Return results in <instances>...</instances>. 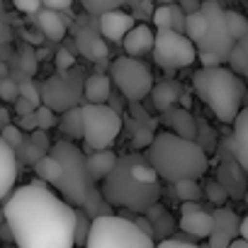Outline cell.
<instances>
[{
	"label": "cell",
	"instance_id": "6da1fadb",
	"mask_svg": "<svg viewBox=\"0 0 248 248\" xmlns=\"http://www.w3.org/2000/svg\"><path fill=\"white\" fill-rule=\"evenodd\" d=\"M3 217L17 248H73V209L39 180L10 192Z\"/></svg>",
	"mask_w": 248,
	"mask_h": 248
},
{
	"label": "cell",
	"instance_id": "7a4b0ae2",
	"mask_svg": "<svg viewBox=\"0 0 248 248\" xmlns=\"http://www.w3.org/2000/svg\"><path fill=\"white\" fill-rule=\"evenodd\" d=\"M161 180L146 163L144 154L117 156V163L100 183V195L109 207H119L129 214H144L161 202Z\"/></svg>",
	"mask_w": 248,
	"mask_h": 248
},
{
	"label": "cell",
	"instance_id": "3957f363",
	"mask_svg": "<svg viewBox=\"0 0 248 248\" xmlns=\"http://www.w3.org/2000/svg\"><path fill=\"white\" fill-rule=\"evenodd\" d=\"M144 158L154 168L158 180L163 178L168 185H175L180 180H197L209 168V158L200 151L195 141L178 139L168 132L154 137L151 146L144 151Z\"/></svg>",
	"mask_w": 248,
	"mask_h": 248
},
{
	"label": "cell",
	"instance_id": "277c9868",
	"mask_svg": "<svg viewBox=\"0 0 248 248\" xmlns=\"http://www.w3.org/2000/svg\"><path fill=\"white\" fill-rule=\"evenodd\" d=\"M192 88L197 97L214 112V117H219L226 124H231L236 114L243 109V80L224 66L200 68L192 76Z\"/></svg>",
	"mask_w": 248,
	"mask_h": 248
},
{
	"label": "cell",
	"instance_id": "5b68a950",
	"mask_svg": "<svg viewBox=\"0 0 248 248\" xmlns=\"http://www.w3.org/2000/svg\"><path fill=\"white\" fill-rule=\"evenodd\" d=\"M51 158H56V163L61 166V178L54 185L59 190V195H63V202L71 209H80L88 190L97 183L90 180L88 170H85V154L73 144V141H56L51 154Z\"/></svg>",
	"mask_w": 248,
	"mask_h": 248
},
{
	"label": "cell",
	"instance_id": "8992f818",
	"mask_svg": "<svg viewBox=\"0 0 248 248\" xmlns=\"http://www.w3.org/2000/svg\"><path fill=\"white\" fill-rule=\"evenodd\" d=\"M83 248H156V243L144 236L132 221L112 214L90 221Z\"/></svg>",
	"mask_w": 248,
	"mask_h": 248
},
{
	"label": "cell",
	"instance_id": "52a82bcc",
	"mask_svg": "<svg viewBox=\"0 0 248 248\" xmlns=\"http://www.w3.org/2000/svg\"><path fill=\"white\" fill-rule=\"evenodd\" d=\"M83 141L90 151H107L122 132V114L112 112L107 105H83Z\"/></svg>",
	"mask_w": 248,
	"mask_h": 248
},
{
	"label": "cell",
	"instance_id": "ba28073f",
	"mask_svg": "<svg viewBox=\"0 0 248 248\" xmlns=\"http://www.w3.org/2000/svg\"><path fill=\"white\" fill-rule=\"evenodd\" d=\"M85 71L80 66H73L66 73H54L39 85V100L44 107H49L54 114L66 112L71 107H80L78 102L83 100V83H85Z\"/></svg>",
	"mask_w": 248,
	"mask_h": 248
},
{
	"label": "cell",
	"instance_id": "9c48e42d",
	"mask_svg": "<svg viewBox=\"0 0 248 248\" xmlns=\"http://www.w3.org/2000/svg\"><path fill=\"white\" fill-rule=\"evenodd\" d=\"M109 80H114L122 97H127L129 102H141L154 88V73L146 68V63L127 56L109 61Z\"/></svg>",
	"mask_w": 248,
	"mask_h": 248
},
{
	"label": "cell",
	"instance_id": "30bf717a",
	"mask_svg": "<svg viewBox=\"0 0 248 248\" xmlns=\"http://www.w3.org/2000/svg\"><path fill=\"white\" fill-rule=\"evenodd\" d=\"M154 61L166 68V71H178V68H187L192 61H197V49L195 44L185 37L178 34L173 30H156L154 32Z\"/></svg>",
	"mask_w": 248,
	"mask_h": 248
},
{
	"label": "cell",
	"instance_id": "8fae6325",
	"mask_svg": "<svg viewBox=\"0 0 248 248\" xmlns=\"http://www.w3.org/2000/svg\"><path fill=\"white\" fill-rule=\"evenodd\" d=\"M200 13L204 15V34L202 39L195 44L197 51H209L214 54L221 63L229 59V51L233 49L236 42H231L229 32H226V25H224V8L217 3V0H204L200 3Z\"/></svg>",
	"mask_w": 248,
	"mask_h": 248
},
{
	"label": "cell",
	"instance_id": "7c38bea8",
	"mask_svg": "<svg viewBox=\"0 0 248 248\" xmlns=\"http://www.w3.org/2000/svg\"><path fill=\"white\" fill-rule=\"evenodd\" d=\"M71 27V39H76V51L83 54L88 61L97 63V61H105L109 56V46L107 42L100 37L97 32V20L90 17V15H78L73 17V22L68 25Z\"/></svg>",
	"mask_w": 248,
	"mask_h": 248
},
{
	"label": "cell",
	"instance_id": "4fadbf2b",
	"mask_svg": "<svg viewBox=\"0 0 248 248\" xmlns=\"http://www.w3.org/2000/svg\"><path fill=\"white\" fill-rule=\"evenodd\" d=\"M185 236L195 238H207L212 233V214L200 204V202H183L180 204V221L175 224Z\"/></svg>",
	"mask_w": 248,
	"mask_h": 248
},
{
	"label": "cell",
	"instance_id": "5bb4252c",
	"mask_svg": "<svg viewBox=\"0 0 248 248\" xmlns=\"http://www.w3.org/2000/svg\"><path fill=\"white\" fill-rule=\"evenodd\" d=\"M214 183L226 192V197L241 200V197L246 195V170H243L236 161L219 163V168H217V180H214Z\"/></svg>",
	"mask_w": 248,
	"mask_h": 248
},
{
	"label": "cell",
	"instance_id": "9a60e30c",
	"mask_svg": "<svg viewBox=\"0 0 248 248\" xmlns=\"http://www.w3.org/2000/svg\"><path fill=\"white\" fill-rule=\"evenodd\" d=\"M158 122L168 129V134H175L178 139H185V141H195V114L190 109L170 107L161 112Z\"/></svg>",
	"mask_w": 248,
	"mask_h": 248
},
{
	"label": "cell",
	"instance_id": "2e32d148",
	"mask_svg": "<svg viewBox=\"0 0 248 248\" xmlns=\"http://www.w3.org/2000/svg\"><path fill=\"white\" fill-rule=\"evenodd\" d=\"M134 27V20L129 13L124 10H112L102 17H97V32L102 39H109V42H119L127 37V32Z\"/></svg>",
	"mask_w": 248,
	"mask_h": 248
},
{
	"label": "cell",
	"instance_id": "e0dca14e",
	"mask_svg": "<svg viewBox=\"0 0 248 248\" xmlns=\"http://www.w3.org/2000/svg\"><path fill=\"white\" fill-rule=\"evenodd\" d=\"M122 46H124V56L127 59H141L146 54H151L154 49V32L149 25H134L127 37L122 39Z\"/></svg>",
	"mask_w": 248,
	"mask_h": 248
},
{
	"label": "cell",
	"instance_id": "ac0fdd59",
	"mask_svg": "<svg viewBox=\"0 0 248 248\" xmlns=\"http://www.w3.org/2000/svg\"><path fill=\"white\" fill-rule=\"evenodd\" d=\"M34 25L39 30V34L49 42H61L68 32V25L71 20L66 15H56V13H49V10H39L34 15Z\"/></svg>",
	"mask_w": 248,
	"mask_h": 248
},
{
	"label": "cell",
	"instance_id": "d6986e66",
	"mask_svg": "<svg viewBox=\"0 0 248 248\" xmlns=\"http://www.w3.org/2000/svg\"><path fill=\"white\" fill-rule=\"evenodd\" d=\"M109 95H112V80H109L107 73L95 71V73L85 76V83H83L85 105H107Z\"/></svg>",
	"mask_w": 248,
	"mask_h": 248
},
{
	"label": "cell",
	"instance_id": "ffe728a7",
	"mask_svg": "<svg viewBox=\"0 0 248 248\" xmlns=\"http://www.w3.org/2000/svg\"><path fill=\"white\" fill-rule=\"evenodd\" d=\"M144 217H146V221H149V226H151V233H154V241H168V238H173V233H175V219H173V214L158 202V204H154L151 209H146L144 212Z\"/></svg>",
	"mask_w": 248,
	"mask_h": 248
},
{
	"label": "cell",
	"instance_id": "44dd1931",
	"mask_svg": "<svg viewBox=\"0 0 248 248\" xmlns=\"http://www.w3.org/2000/svg\"><path fill=\"white\" fill-rule=\"evenodd\" d=\"M212 214V233L209 236H221L226 241H236L238 238V221L241 217L229 209V207H217Z\"/></svg>",
	"mask_w": 248,
	"mask_h": 248
},
{
	"label": "cell",
	"instance_id": "7402d4cb",
	"mask_svg": "<svg viewBox=\"0 0 248 248\" xmlns=\"http://www.w3.org/2000/svg\"><path fill=\"white\" fill-rule=\"evenodd\" d=\"M180 93H183V85L178 80H163V83H156L149 95H151V105L158 112H166L170 107H178Z\"/></svg>",
	"mask_w": 248,
	"mask_h": 248
},
{
	"label": "cell",
	"instance_id": "603a6c76",
	"mask_svg": "<svg viewBox=\"0 0 248 248\" xmlns=\"http://www.w3.org/2000/svg\"><path fill=\"white\" fill-rule=\"evenodd\" d=\"M233 149H236V163L246 170L248 168V109H241L233 119Z\"/></svg>",
	"mask_w": 248,
	"mask_h": 248
},
{
	"label": "cell",
	"instance_id": "cb8c5ba5",
	"mask_svg": "<svg viewBox=\"0 0 248 248\" xmlns=\"http://www.w3.org/2000/svg\"><path fill=\"white\" fill-rule=\"evenodd\" d=\"M15 180H17V161L13 151L0 139V200H5L13 192Z\"/></svg>",
	"mask_w": 248,
	"mask_h": 248
},
{
	"label": "cell",
	"instance_id": "d4e9b609",
	"mask_svg": "<svg viewBox=\"0 0 248 248\" xmlns=\"http://www.w3.org/2000/svg\"><path fill=\"white\" fill-rule=\"evenodd\" d=\"M114 163H117V154L112 149H107V151H93L90 156H85V170H88V175H90L93 183H97V180L102 183L107 178V173L112 170Z\"/></svg>",
	"mask_w": 248,
	"mask_h": 248
},
{
	"label": "cell",
	"instance_id": "484cf974",
	"mask_svg": "<svg viewBox=\"0 0 248 248\" xmlns=\"http://www.w3.org/2000/svg\"><path fill=\"white\" fill-rule=\"evenodd\" d=\"M151 22L156 25V30H173V32H178V34L185 32V15L180 13L178 5H161V8H154Z\"/></svg>",
	"mask_w": 248,
	"mask_h": 248
},
{
	"label": "cell",
	"instance_id": "4316f807",
	"mask_svg": "<svg viewBox=\"0 0 248 248\" xmlns=\"http://www.w3.org/2000/svg\"><path fill=\"white\" fill-rule=\"evenodd\" d=\"M219 141V132L212 127V124L204 117H195V144L200 146V151L209 158V154H214Z\"/></svg>",
	"mask_w": 248,
	"mask_h": 248
},
{
	"label": "cell",
	"instance_id": "83f0119b",
	"mask_svg": "<svg viewBox=\"0 0 248 248\" xmlns=\"http://www.w3.org/2000/svg\"><path fill=\"white\" fill-rule=\"evenodd\" d=\"M56 124L61 127L66 141H71V139H73V141H76V139H83V117H80V107L66 109V112L56 119Z\"/></svg>",
	"mask_w": 248,
	"mask_h": 248
},
{
	"label": "cell",
	"instance_id": "f1b7e54d",
	"mask_svg": "<svg viewBox=\"0 0 248 248\" xmlns=\"http://www.w3.org/2000/svg\"><path fill=\"white\" fill-rule=\"evenodd\" d=\"M226 63H229V71L238 78L248 73V37H243L233 44V49L229 51Z\"/></svg>",
	"mask_w": 248,
	"mask_h": 248
},
{
	"label": "cell",
	"instance_id": "f546056e",
	"mask_svg": "<svg viewBox=\"0 0 248 248\" xmlns=\"http://www.w3.org/2000/svg\"><path fill=\"white\" fill-rule=\"evenodd\" d=\"M224 25H226V32L231 37V42H238L243 37H248V20L236 13V10H224Z\"/></svg>",
	"mask_w": 248,
	"mask_h": 248
},
{
	"label": "cell",
	"instance_id": "4dcf8cb0",
	"mask_svg": "<svg viewBox=\"0 0 248 248\" xmlns=\"http://www.w3.org/2000/svg\"><path fill=\"white\" fill-rule=\"evenodd\" d=\"M127 127H129V134H132V149H134V154L146 151V149L151 146V141H154L156 132H154V129H149V127H141V124H137V122H132V119H129Z\"/></svg>",
	"mask_w": 248,
	"mask_h": 248
},
{
	"label": "cell",
	"instance_id": "1f68e13d",
	"mask_svg": "<svg viewBox=\"0 0 248 248\" xmlns=\"http://www.w3.org/2000/svg\"><path fill=\"white\" fill-rule=\"evenodd\" d=\"M34 173L42 178L39 183L56 185V183H59V178H61V166L56 163V158H51V156H42V158L34 163Z\"/></svg>",
	"mask_w": 248,
	"mask_h": 248
},
{
	"label": "cell",
	"instance_id": "d6a6232c",
	"mask_svg": "<svg viewBox=\"0 0 248 248\" xmlns=\"http://www.w3.org/2000/svg\"><path fill=\"white\" fill-rule=\"evenodd\" d=\"M173 192H175V200L180 202H200L202 197V187L197 180H180L173 185Z\"/></svg>",
	"mask_w": 248,
	"mask_h": 248
},
{
	"label": "cell",
	"instance_id": "836d02e7",
	"mask_svg": "<svg viewBox=\"0 0 248 248\" xmlns=\"http://www.w3.org/2000/svg\"><path fill=\"white\" fill-rule=\"evenodd\" d=\"M83 8H85V15L97 20L112 10H122V0H85Z\"/></svg>",
	"mask_w": 248,
	"mask_h": 248
},
{
	"label": "cell",
	"instance_id": "e575fe53",
	"mask_svg": "<svg viewBox=\"0 0 248 248\" xmlns=\"http://www.w3.org/2000/svg\"><path fill=\"white\" fill-rule=\"evenodd\" d=\"M204 15L202 13H192V15H185V37L192 42V44H197L200 39H202V34H204Z\"/></svg>",
	"mask_w": 248,
	"mask_h": 248
},
{
	"label": "cell",
	"instance_id": "d590c367",
	"mask_svg": "<svg viewBox=\"0 0 248 248\" xmlns=\"http://www.w3.org/2000/svg\"><path fill=\"white\" fill-rule=\"evenodd\" d=\"M13 156H15V161H17V163L34 166V163H37V161H39L44 154H42L39 149H34V146H32V141L27 139V134H25V141H22V144H20L15 151H13Z\"/></svg>",
	"mask_w": 248,
	"mask_h": 248
},
{
	"label": "cell",
	"instance_id": "8d00e7d4",
	"mask_svg": "<svg viewBox=\"0 0 248 248\" xmlns=\"http://www.w3.org/2000/svg\"><path fill=\"white\" fill-rule=\"evenodd\" d=\"M88 231H90V219L80 209H73V246H85Z\"/></svg>",
	"mask_w": 248,
	"mask_h": 248
},
{
	"label": "cell",
	"instance_id": "74e56055",
	"mask_svg": "<svg viewBox=\"0 0 248 248\" xmlns=\"http://www.w3.org/2000/svg\"><path fill=\"white\" fill-rule=\"evenodd\" d=\"M214 156H217L219 163L236 161V149H233V139H231V134H219V141H217Z\"/></svg>",
	"mask_w": 248,
	"mask_h": 248
},
{
	"label": "cell",
	"instance_id": "f35d334b",
	"mask_svg": "<svg viewBox=\"0 0 248 248\" xmlns=\"http://www.w3.org/2000/svg\"><path fill=\"white\" fill-rule=\"evenodd\" d=\"M34 119H37V129H39V132H49V129L56 127V119H59V117H56L49 107L39 105V107L34 109Z\"/></svg>",
	"mask_w": 248,
	"mask_h": 248
},
{
	"label": "cell",
	"instance_id": "ab89813d",
	"mask_svg": "<svg viewBox=\"0 0 248 248\" xmlns=\"http://www.w3.org/2000/svg\"><path fill=\"white\" fill-rule=\"evenodd\" d=\"M129 112H132V122L141 124V127H149V129H156L158 127V119L149 117V112L139 102H129Z\"/></svg>",
	"mask_w": 248,
	"mask_h": 248
},
{
	"label": "cell",
	"instance_id": "60d3db41",
	"mask_svg": "<svg viewBox=\"0 0 248 248\" xmlns=\"http://www.w3.org/2000/svg\"><path fill=\"white\" fill-rule=\"evenodd\" d=\"M17 97H22V100L32 102L34 107H39V105H42V100H39V85H37L34 80L17 83Z\"/></svg>",
	"mask_w": 248,
	"mask_h": 248
},
{
	"label": "cell",
	"instance_id": "b9f144b4",
	"mask_svg": "<svg viewBox=\"0 0 248 248\" xmlns=\"http://www.w3.org/2000/svg\"><path fill=\"white\" fill-rule=\"evenodd\" d=\"M0 139H3V144H5L10 151H15V149L25 141V134L15 127V124H10V127H5L3 132H0Z\"/></svg>",
	"mask_w": 248,
	"mask_h": 248
},
{
	"label": "cell",
	"instance_id": "7bdbcfd3",
	"mask_svg": "<svg viewBox=\"0 0 248 248\" xmlns=\"http://www.w3.org/2000/svg\"><path fill=\"white\" fill-rule=\"evenodd\" d=\"M27 139L32 141V146H34V149H39L44 156H49L51 139H49V134H46V132H39V129H34V132H30V134H27Z\"/></svg>",
	"mask_w": 248,
	"mask_h": 248
},
{
	"label": "cell",
	"instance_id": "ee69618b",
	"mask_svg": "<svg viewBox=\"0 0 248 248\" xmlns=\"http://www.w3.org/2000/svg\"><path fill=\"white\" fill-rule=\"evenodd\" d=\"M54 63H56V73H66V71H71L73 66H76V59H73V54L71 51H66L63 46L56 51V56H54Z\"/></svg>",
	"mask_w": 248,
	"mask_h": 248
},
{
	"label": "cell",
	"instance_id": "f6af8a7d",
	"mask_svg": "<svg viewBox=\"0 0 248 248\" xmlns=\"http://www.w3.org/2000/svg\"><path fill=\"white\" fill-rule=\"evenodd\" d=\"M13 39V27H10V17L5 13V5L0 3V46L3 44H10Z\"/></svg>",
	"mask_w": 248,
	"mask_h": 248
},
{
	"label": "cell",
	"instance_id": "bcb514c9",
	"mask_svg": "<svg viewBox=\"0 0 248 248\" xmlns=\"http://www.w3.org/2000/svg\"><path fill=\"white\" fill-rule=\"evenodd\" d=\"M204 192H207L204 197H207L209 202H214L217 207H224V202L229 200V197H226V192H224V190H221V187H219V185H217L214 180H209V183H207Z\"/></svg>",
	"mask_w": 248,
	"mask_h": 248
},
{
	"label": "cell",
	"instance_id": "7dc6e473",
	"mask_svg": "<svg viewBox=\"0 0 248 248\" xmlns=\"http://www.w3.org/2000/svg\"><path fill=\"white\" fill-rule=\"evenodd\" d=\"M0 100H5V102H15L17 100V83L15 80H10V78L0 80Z\"/></svg>",
	"mask_w": 248,
	"mask_h": 248
},
{
	"label": "cell",
	"instance_id": "c3c4849f",
	"mask_svg": "<svg viewBox=\"0 0 248 248\" xmlns=\"http://www.w3.org/2000/svg\"><path fill=\"white\" fill-rule=\"evenodd\" d=\"M15 10L20 13H27V15H37L42 10V0H15Z\"/></svg>",
	"mask_w": 248,
	"mask_h": 248
},
{
	"label": "cell",
	"instance_id": "681fc988",
	"mask_svg": "<svg viewBox=\"0 0 248 248\" xmlns=\"http://www.w3.org/2000/svg\"><path fill=\"white\" fill-rule=\"evenodd\" d=\"M195 59L202 61V68H219V66H221V61H219L214 54H209V51H197Z\"/></svg>",
	"mask_w": 248,
	"mask_h": 248
},
{
	"label": "cell",
	"instance_id": "f907efd6",
	"mask_svg": "<svg viewBox=\"0 0 248 248\" xmlns=\"http://www.w3.org/2000/svg\"><path fill=\"white\" fill-rule=\"evenodd\" d=\"M34 105L32 102H27V100H22V97H17L15 100V112L20 114V117H27V114H34Z\"/></svg>",
	"mask_w": 248,
	"mask_h": 248
},
{
	"label": "cell",
	"instance_id": "816d5d0a",
	"mask_svg": "<svg viewBox=\"0 0 248 248\" xmlns=\"http://www.w3.org/2000/svg\"><path fill=\"white\" fill-rule=\"evenodd\" d=\"M183 15H192V13H200V0H183L178 5Z\"/></svg>",
	"mask_w": 248,
	"mask_h": 248
},
{
	"label": "cell",
	"instance_id": "f5cc1de1",
	"mask_svg": "<svg viewBox=\"0 0 248 248\" xmlns=\"http://www.w3.org/2000/svg\"><path fill=\"white\" fill-rule=\"evenodd\" d=\"M156 248H200V246H197V243H180V241L168 238V241H161Z\"/></svg>",
	"mask_w": 248,
	"mask_h": 248
},
{
	"label": "cell",
	"instance_id": "db71d44e",
	"mask_svg": "<svg viewBox=\"0 0 248 248\" xmlns=\"http://www.w3.org/2000/svg\"><path fill=\"white\" fill-rule=\"evenodd\" d=\"M25 39H27V44H42V42H44V37H42L39 32H32V30L25 32Z\"/></svg>",
	"mask_w": 248,
	"mask_h": 248
},
{
	"label": "cell",
	"instance_id": "11a10c76",
	"mask_svg": "<svg viewBox=\"0 0 248 248\" xmlns=\"http://www.w3.org/2000/svg\"><path fill=\"white\" fill-rule=\"evenodd\" d=\"M5 127H10V112L5 107H0V132H3Z\"/></svg>",
	"mask_w": 248,
	"mask_h": 248
},
{
	"label": "cell",
	"instance_id": "9f6ffc18",
	"mask_svg": "<svg viewBox=\"0 0 248 248\" xmlns=\"http://www.w3.org/2000/svg\"><path fill=\"white\" fill-rule=\"evenodd\" d=\"M0 241H13V233H10V229H8V224L3 221V224H0Z\"/></svg>",
	"mask_w": 248,
	"mask_h": 248
},
{
	"label": "cell",
	"instance_id": "6f0895ef",
	"mask_svg": "<svg viewBox=\"0 0 248 248\" xmlns=\"http://www.w3.org/2000/svg\"><path fill=\"white\" fill-rule=\"evenodd\" d=\"M229 248H248V241L236 238V241H231V243H229Z\"/></svg>",
	"mask_w": 248,
	"mask_h": 248
},
{
	"label": "cell",
	"instance_id": "680465c9",
	"mask_svg": "<svg viewBox=\"0 0 248 248\" xmlns=\"http://www.w3.org/2000/svg\"><path fill=\"white\" fill-rule=\"evenodd\" d=\"M5 221V217H3V207H0V224H3Z\"/></svg>",
	"mask_w": 248,
	"mask_h": 248
},
{
	"label": "cell",
	"instance_id": "91938a15",
	"mask_svg": "<svg viewBox=\"0 0 248 248\" xmlns=\"http://www.w3.org/2000/svg\"><path fill=\"white\" fill-rule=\"evenodd\" d=\"M200 248H207V246H200Z\"/></svg>",
	"mask_w": 248,
	"mask_h": 248
}]
</instances>
